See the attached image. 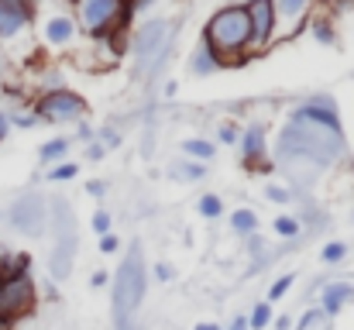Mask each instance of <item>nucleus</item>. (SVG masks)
Masks as SVG:
<instances>
[{
  "mask_svg": "<svg viewBox=\"0 0 354 330\" xmlns=\"http://www.w3.org/2000/svg\"><path fill=\"white\" fill-rule=\"evenodd\" d=\"M292 324H296V330H313V327H324L327 317L320 313V306H310V310H306L299 320H292Z\"/></svg>",
  "mask_w": 354,
  "mask_h": 330,
  "instance_id": "nucleus-36",
  "label": "nucleus"
},
{
  "mask_svg": "<svg viewBox=\"0 0 354 330\" xmlns=\"http://www.w3.org/2000/svg\"><path fill=\"white\" fill-rule=\"evenodd\" d=\"M148 279H151V282H158V286H169V282L176 279V268H172L169 262H155V265L148 268Z\"/></svg>",
  "mask_w": 354,
  "mask_h": 330,
  "instance_id": "nucleus-35",
  "label": "nucleus"
},
{
  "mask_svg": "<svg viewBox=\"0 0 354 330\" xmlns=\"http://www.w3.org/2000/svg\"><path fill=\"white\" fill-rule=\"evenodd\" d=\"M275 320V313H272V303H254L251 306V313H248V330H268V324Z\"/></svg>",
  "mask_w": 354,
  "mask_h": 330,
  "instance_id": "nucleus-29",
  "label": "nucleus"
},
{
  "mask_svg": "<svg viewBox=\"0 0 354 330\" xmlns=\"http://www.w3.org/2000/svg\"><path fill=\"white\" fill-rule=\"evenodd\" d=\"M7 120H10V127H21V131H31V127H38V124H41V120L35 117V110H31V107L7 110Z\"/></svg>",
  "mask_w": 354,
  "mask_h": 330,
  "instance_id": "nucleus-30",
  "label": "nucleus"
},
{
  "mask_svg": "<svg viewBox=\"0 0 354 330\" xmlns=\"http://www.w3.org/2000/svg\"><path fill=\"white\" fill-rule=\"evenodd\" d=\"M69 14L76 17L83 38H127L131 17H127V0H66Z\"/></svg>",
  "mask_w": 354,
  "mask_h": 330,
  "instance_id": "nucleus-6",
  "label": "nucleus"
},
{
  "mask_svg": "<svg viewBox=\"0 0 354 330\" xmlns=\"http://www.w3.org/2000/svg\"><path fill=\"white\" fill-rule=\"evenodd\" d=\"M272 330H292V317H289V313L275 317V320H272Z\"/></svg>",
  "mask_w": 354,
  "mask_h": 330,
  "instance_id": "nucleus-43",
  "label": "nucleus"
},
{
  "mask_svg": "<svg viewBox=\"0 0 354 330\" xmlns=\"http://www.w3.org/2000/svg\"><path fill=\"white\" fill-rule=\"evenodd\" d=\"M244 255H248L251 262L265 258V255H268V248H265V237H261V234H251V237H244Z\"/></svg>",
  "mask_w": 354,
  "mask_h": 330,
  "instance_id": "nucleus-37",
  "label": "nucleus"
},
{
  "mask_svg": "<svg viewBox=\"0 0 354 330\" xmlns=\"http://www.w3.org/2000/svg\"><path fill=\"white\" fill-rule=\"evenodd\" d=\"M193 330H224V327H221L217 320H200V324H196Z\"/></svg>",
  "mask_w": 354,
  "mask_h": 330,
  "instance_id": "nucleus-46",
  "label": "nucleus"
},
{
  "mask_svg": "<svg viewBox=\"0 0 354 330\" xmlns=\"http://www.w3.org/2000/svg\"><path fill=\"white\" fill-rule=\"evenodd\" d=\"M7 134H10V120H7V110H0V145L7 141Z\"/></svg>",
  "mask_w": 354,
  "mask_h": 330,
  "instance_id": "nucleus-44",
  "label": "nucleus"
},
{
  "mask_svg": "<svg viewBox=\"0 0 354 330\" xmlns=\"http://www.w3.org/2000/svg\"><path fill=\"white\" fill-rule=\"evenodd\" d=\"M35 117L41 120V124H52V127H76L80 120H86L90 117V104H86V97L83 93H76V90H69V86H59V90H45V93H38L35 97Z\"/></svg>",
  "mask_w": 354,
  "mask_h": 330,
  "instance_id": "nucleus-7",
  "label": "nucleus"
},
{
  "mask_svg": "<svg viewBox=\"0 0 354 330\" xmlns=\"http://www.w3.org/2000/svg\"><path fill=\"white\" fill-rule=\"evenodd\" d=\"M48 234H52V251H48V275L52 282H66L76 251H80V230H76V210L69 200L52 196L48 200Z\"/></svg>",
  "mask_w": 354,
  "mask_h": 330,
  "instance_id": "nucleus-5",
  "label": "nucleus"
},
{
  "mask_svg": "<svg viewBox=\"0 0 354 330\" xmlns=\"http://www.w3.org/2000/svg\"><path fill=\"white\" fill-rule=\"evenodd\" d=\"M306 31H310L313 42H320V45H327V48H334V45L341 42V38H337V28H334V14H327V10H324V14L317 10Z\"/></svg>",
  "mask_w": 354,
  "mask_h": 330,
  "instance_id": "nucleus-17",
  "label": "nucleus"
},
{
  "mask_svg": "<svg viewBox=\"0 0 354 330\" xmlns=\"http://www.w3.org/2000/svg\"><path fill=\"white\" fill-rule=\"evenodd\" d=\"M344 7H354V0H344Z\"/></svg>",
  "mask_w": 354,
  "mask_h": 330,
  "instance_id": "nucleus-48",
  "label": "nucleus"
},
{
  "mask_svg": "<svg viewBox=\"0 0 354 330\" xmlns=\"http://www.w3.org/2000/svg\"><path fill=\"white\" fill-rule=\"evenodd\" d=\"M224 330H248V317H244V313H237V317Z\"/></svg>",
  "mask_w": 354,
  "mask_h": 330,
  "instance_id": "nucleus-45",
  "label": "nucleus"
},
{
  "mask_svg": "<svg viewBox=\"0 0 354 330\" xmlns=\"http://www.w3.org/2000/svg\"><path fill=\"white\" fill-rule=\"evenodd\" d=\"M224 66H221V59L203 45V42H196L193 45V52L186 55V73L189 76H196V80H207V76H217Z\"/></svg>",
  "mask_w": 354,
  "mask_h": 330,
  "instance_id": "nucleus-16",
  "label": "nucleus"
},
{
  "mask_svg": "<svg viewBox=\"0 0 354 330\" xmlns=\"http://www.w3.org/2000/svg\"><path fill=\"white\" fill-rule=\"evenodd\" d=\"M348 255H351V244H348V241H337V237H334V241H324V244H320V262H324V265H341Z\"/></svg>",
  "mask_w": 354,
  "mask_h": 330,
  "instance_id": "nucleus-24",
  "label": "nucleus"
},
{
  "mask_svg": "<svg viewBox=\"0 0 354 330\" xmlns=\"http://www.w3.org/2000/svg\"><path fill=\"white\" fill-rule=\"evenodd\" d=\"M261 196H265L268 203H275V207H292V203H296V193H292L289 186H282V183H265Z\"/></svg>",
  "mask_w": 354,
  "mask_h": 330,
  "instance_id": "nucleus-26",
  "label": "nucleus"
},
{
  "mask_svg": "<svg viewBox=\"0 0 354 330\" xmlns=\"http://www.w3.org/2000/svg\"><path fill=\"white\" fill-rule=\"evenodd\" d=\"M169 172H172V179H179V183H203L207 172H210V165L193 162V158H179V162H172Z\"/></svg>",
  "mask_w": 354,
  "mask_h": 330,
  "instance_id": "nucleus-22",
  "label": "nucleus"
},
{
  "mask_svg": "<svg viewBox=\"0 0 354 330\" xmlns=\"http://www.w3.org/2000/svg\"><path fill=\"white\" fill-rule=\"evenodd\" d=\"M196 214L203 220H221L224 217V200H221V193H203L200 200H196Z\"/></svg>",
  "mask_w": 354,
  "mask_h": 330,
  "instance_id": "nucleus-25",
  "label": "nucleus"
},
{
  "mask_svg": "<svg viewBox=\"0 0 354 330\" xmlns=\"http://www.w3.org/2000/svg\"><path fill=\"white\" fill-rule=\"evenodd\" d=\"M148 265H145V248L134 241L127 251H124V258H120L118 272L111 275V286H114V324H131L134 320V313L141 310V303H145V293H148Z\"/></svg>",
  "mask_w": 354,
  "mask_h": 330,
  "instance_id": "nucleus-4",
  "label": "nucleus"
},
{
  "mask_svg": "<svg viewBox=\"0 0 354 330\" xmlns=\"http://www.w3.org/2000/svg\"><path fill=\"white\" fill-rule=\"evenodd\" d=\"M237 138H241V124H234V120H221V124H217V148H221V145L237 148Z\"/></svg>",
  "mask_w": 354,
  "mask_h": 330,
  "instance_id": "nucleus-32",
  "label": "nucleus"
},
{
  "mask_svg": "<svg viewBox=\"0 0 354 330\" xmlns=\"http://www.w3.org/2000/svg\"><path fill=\"white\" fill-rule=\"evenodd\" d=\"M272 10H275L279 45H282V42L299 38V35L310 28V21H313V14L320 10V3H317V0H272Z\"/></svg>",
  "mask_w": 354,
  "mask_h": 330,
  "instance_id": "nucleus-11",
  "label": "nucleus"
},
{
  "mask_svg": "<svg viewBox=\"0 0 354 330\" xmlns=\"http://www.w3.org/2000/svg\"><path fill=\"white\" fill-rule=\"evenodd\" d=\"M272 230L282 241H299L303 237V220L296 217V214H279V217L272 220Z\"/></svg>",
  "mask_w": 354,
  "mask_h": 330,
  "instance_id": "nucleus-23",
  "label": "nucleus"
},
{
  "mask_svg": "<svg viewBox=\"0 0 354 330\" xmlns=\"http://www.w3.org/2000/svg\"><path fill=\"white\" fill-rule=\"evenodd\" d=\"M90 227H93V234L97 237H104V234H111L114 230V217H111V210H93V217H90Z\"/></svg>",
  "mask_w": 354,
  "mask_h": 330,
  "instance_id": "nucleus-33",
  "label": "nucleus"
},
{
  "mask_svg": "<svg viewBox=\"0 0 354 330\" xmlns=\"http://www.w3.org/2000/svg\"><path fill=\"white\" fill-rule=\"evenodd\" d=\"M80 38H83V31L69 10H55L41 21V42L48 48H73V45H80Z\"/></svg>",
  "mask_w": 354,
  "mask_h": 330,
  "instance_id": "nucleus-13",
  "label": "nucleus"
},
{
  "mask_svg": "<svg viewBox=\"0 0 354 330\" xmlns=\"http://www.w3.org/2000/svg\"><path fill=\"white\" fill-rule=\"evenodd\" d=\"M351 217H354V210H351Z\"/></svg>",
  "mask_w": 354,
  "mask_h": 330,
  "instance_id": "nucleus-50",
  "label": "nucleus"
},
{
  "mask_svg": "<svg viewBox=\"0 0 354 330\" xmlns=\"http://www.w3.org/2000/svg\"><path fill=\"white\" fill-rule=\"evenodd\" d=\"M348 303H354V282H344V279H330L317 289V306L327 320H334Z\"/></svg>",
  "mask_w": 354,
  "mask_h": 330,
  "instance_id": "nucleus-14",
  "label": "nucleus"
},
{
  "mask_svg": "<svg viewBox=\"0 0 354 330\" xmlns=\"http://www.w3.org/2000/svg\"><path fill=\"white\" fill-rule=\"evenodd\" d=\"M35 306H38V286L31 275L0 279V320L17 324L28 313H35Z\"/></svg>",
  "mask_w": 354,
  "mask_h": 330,
  "instance_id": "nucleus-10",
  "label": "nucleus"
},
{
  "mask_svg": "<svg viewBox=\"0 0 354 330\" xmlns=\"http://www.w3.org/2000/svg\"><path fill=\"white\" fill-rule=\"evenodd\" d=\"M83 190H86V196H90V200H104V196H107V190H111V183H107V179H86V186H83Z\"/></svg>",
  "mask_w": 354,
  "mask_h": 330,
  "instance_id": "nucleus-38",
  "label": "nucleus"
},
{
  "mask_svg": "<svg viewBox=\"0 0 354 330\" xmlns=\"http://www.w3.org/2000/svg\"><path fill=\"white\" fill-rule=\"evenodd\" d=\"M69 141H76V145H83V148H86V145H93V141H97V127H93V124H90V117H86V120H80V124H76V131H73V138H69Z\"/></svg>",
  "mask_w": 354,
  "mask_h": 330,
  "instance_id": "nucleus-34",
  "label": "nucleus"
},
{
  "mask_svg": "<svg viewBox=\"0 0 354 330\" xmlns=\"http://www.w3.org/2000/svg\"><path fill=\"white\" fill-rule=\"evenodd\" d=\"M7 223L24 234V237H41L48 234V196L38 190H24L21 196H14V203L7 207Z\"/></svg>",
  "mask_w": 354,
  "mask_h": 330,
  "instance_id": "nucleus-8",
  "label": "nucleus"
},
{
  "mask_svg": "<svg viewBox=\"0 0 354 330\" xmlns=\"http://www.w3.org/2000/svg\"><path fill=\"white\" fill-rule=\"evenodd\" d=\"M104 286H111V272L107 268H93L90 272V289H104Z\"/></svg>",
  "mask_w": 354,
  "mask_h": 330,
  "instance_id": "nucleus-40",
  "label": "nucleus"
},
{
  "mask_svg": "<svg viewBox=\"0 0 354 330\" xmlns=\"http://www.w3.org/2000/svg\"><path fill=\"white\" fill-rule=\"evenodd\" d=\"M83 155H86V162H104V158H107V152H104V145H100V141L86 145V152H83Z\"/></svg>",
  "mask_w": 354,
  "mask_h": 330,
  "instance_id": "nucleus-41",
  "label": "nucleus"
},
{
  "mask_svg": "<svg viewBox=\"0 0 354 330\" xmlns=\"http://www.w3.org/2000/svg\"><path fill=\"white\" fill-rule=\"evenodd\" d=\"M272 141H268V120H248L241 127V138H237V155H241V165L248 172H261V176H272L275 172V162L268 155Z\"/></svg>",
  "mask_w": 354,
  "mask_h": 330,
  "instance_id": "nucleus-9",
  "label": "nucleus"
},
{
  "mask_svg": "<svg viewBox=\"0 0 354 330\" xmlns=\"http://www.w3.org/2000/svg\"><path fill=\"white\" fill-rule=\"evenodd\" d=\"M292 286H296V272H282V275L268 286V300H265V303H282V300L292 293Z\"/></svg>",
  "mask_w": 354,
  "mask_h": 330,
  "instance_id": "nucleus-28",
  "label": "nucleus"
},
{
  "mask_svg": "<svg viewBox=\"0 0 354 330\" xmlns=\"http://www.w3.org/2000/svg\"><path fill=\"white\" fill-rule=\"evenodd\" d=\"M35 17V7H21V3H10V0H0V42H10L17 38Z\"/></svg>",
  "mask_w": 354,
  "mask_h": 330,
  "instance_id": "nucleus-15",
  "label": "nucleus"
},
{
  "mask_svg": "<svg viewBox=\"0 0 354 330\" xmlns=\"http://www.w3.org/2000/svg\"><path fill=\"white\" fill-rule=\"evenodd\" d=\"M14 275H31V255L0 248V279H14Z\"/></svg>",
  "mask_w": 354,
  "mask_h": 330,
  "instance_id": "nucleus-20",
  "label": "nucleus"
},
{
  "mask_svg": "<svg viewBox=\"0 0 354 330\" xmlns=\"http://www.w3.org/2000/svg\"><path fill=\"white\" fill-rule=\"evenodd\" d=\"M241 3H254V0H241Z\"/></svg>",
  "mask_w": 354,
  "mask_h": 330,
  "instance_id": "nucleus-49",
  "label": "nucleus"
},
{
  "mask_svg": "<svg viewBox=\"0 0 354 330\" xmlns=\"http://www.w3.org/2000/svg\"><path fill=\"white\" fill-rule=\"evenodd\" d=\"M248 7V24H251V59L265 55L279 45V28H275V10L272 0H254Z\"/></svg>",
  "mask_w": 354,
  "mask_h": 330,
  "instance_id": "nucleus-12",
  "label": "nucleus"
},
{
  "mask_svg": "<svg viewBox=\"0 0 354 330\" xmlns=\"http://www.w3.org/2000/svg\"><path fill=\"white\" fill-rule=\"evenodd\" d=\"M268 155L275 169H282L292 179L296 193H306L324 169L348 158V134L344 127H327V124H313V120H299L286 113L279 134L272 138Z\"/></svg>",
  "mask_w": 354,
  "mask_h": 330,
  "instance_id": "nucleus-1",
  "label": "nucleus"
},
{
  "mask_svg": "<svg viewBox=\"0 0 354 330\" xmlns=\"http://www.w3.org/2000/svg\"><path fill=\"white\" fill-rule=\"evenodd\" d=\"M176 93H179V80H162V97L172 100Z\"/></svg>",
  "mask_w": 354,
  "mask_h": 330,
  "instance_id": "nucleus-42",
  "label": "nucleus"
},
{
  "mask_svg": "<svg viewBox=\"0 0 354 330\" xmlns=\"http://www.w3.org/2000/svg\"><path fill=\"white\" fill-rule=\"evenodd\" d=\"M183 158L210 165L217 158V141L214 138H183Z\"/></svg>",
  "mask_w": 354,
  "mask_h": 330,
  "instance_id": "nucleus-19",
  "label": "nucleus"
},
{
  "mask_svg": "<svg viewBox=\"0 0 354 330\" xmlns=\"http://www.w3.org/2000/svg\"><path fill=\"white\" fill-rule=\"evenodd\" d=\"M97 251H100V255H118L120 251V237L114 234V230H111V234H104V237H100V244H97Z\"/></svg>",
  "mask_w": 354,
  "mask_h": 330,
  "instance_id": "nucleus-39",
  "label": "nucleus"
},
{
  "mask_svg": "<svg viewBox=\"0 0 354 330\" xmlns=\"http://www.w3.org/2000/svg\"><path fill=\"white\" fill-rule=\"evenodd\" d=\"M97 141L104 145V152H118L124 145V131L114 124H104V127H97Z\"/></svg>",
  "mask_w": 354,
  "mask_h": 330,
  "instance_id": "nucleus-31",
  "label": "nucleus"
},
{
  "mask_svg": "<svg viewBox=\"0 0 354 330\" xmlns=\"http://www.w3.org/2000/svg\"><path fill=\"white\" fill-rule=\"evenodd\" d=\"M179 42V21L176 17H148L127 31L124 55L131 59V80L134 83H158L165 66L172 62Z\"/></svg>",
  "mask_w": 354,
  "mask_h": 330,
  "instance_id": "nucleus-2",
  "label": "nucleus"
},
{
  "mask_svg": "<svg viewBox=\"0 0 354 330\" xmlns=\"http://www.w3.org/2000/svg\"><path fill=\"white\" fill-rule=\"evenodd\" d=\"M118 330H145V327H141V324H134V320H131V324H120Z\"/></svg>",
  "mask_w": 354,
  "mask_h": 330,
  "instance_id": "nucleus-47",
  "label": "nucleus"
},
{
  "mask_svg": "<svg viewBox=\"0 0 354 330\" xmlns=\"http://www.w3.org/2000/svg\"><path fill=\"white\" fill-rule=\"evenodd\" d=\"M200 42L221 59V66H241L251 59V24H248V7L234 3H221L200 28Z\"/></svg>",
  "mask_w": 354,
  "mask_h": 330,
  "instance_id": "nucleus-3",
  "label": "nucleus"
},
{
  "mask_svg": "<svg viewBox=\"0 0 354 330\" xmlns=\"http://www.w3.org/2000/svg\"><path fill=\"white\" fill-rule=\"evenodd\" d=\"M80 162H73V158H66V162H59V165H52L48 172H45V179L48 183H73L76 176H80Z\"/></svg>",
  "mask_w": 354,
  "mask_h": 330,
  "instance_id": "nucleus-27",
  "label": "nucleus"
},
{
  "mask_svg": "<svg viewBox=\"0 0 354 330\" xmlns=\"http://www.w3.org/2000/svg\"><path fill=\"white\" fill-rule=\"evenodd\" d=\"M69 148H73L69 138H48V141H41V148H38V162L52 169V165H59V162L69 158Z\"/></svg>",
  "mask_w": 354,
  "mask_h": 330,
  "instance_id": "nucleus-21",
  "label": "nucleus"
},
{
  "mask_svg": "<svg viewBox=\"0 0 354 330\" xmlns=\"http://www.w3.org/2000/svg\"><path fill=\"white\" fill-rule=\"evenodd\" d=\"M227 227L244 241V237H251V234L261 230V220H258V214H254L251 207H234V210L227 214Z\"/></svg>",
  "mask_w": 354,
  "mask_h": 330,
  "instance_id": "nucleus-18",
  "label": "nucleus"
}]
</instances>
